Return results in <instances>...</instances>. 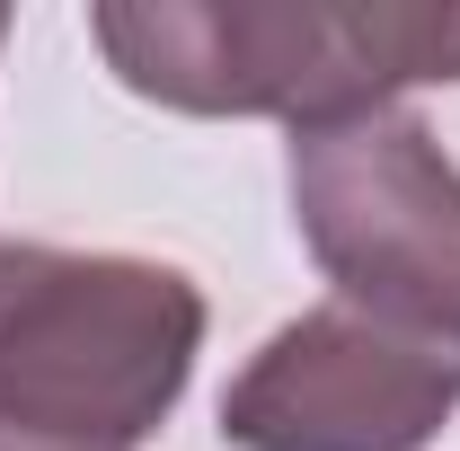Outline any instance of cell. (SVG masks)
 Returning a JSON list of instances; mask_svg holds the SVG:
<instances>
[{
    "mask_svg": "<svg viewBox=\"0 0 460 451\" xmlns=\"http://www.w3.org/2000/svg\"><path fill=\"white\" fill-rule=\"evenodd\" d=\"M89 36L133 98L177 115H337L390 107L407 80H460V9L443 0H107Z\"/></svg>",
    "mask_w": 460,
    "mask_h": 451,
    "instance_id": "cell-1",
    "label": "cell"
},
{
    "mask_svg": "<svg viewBox=\"0 0 460 451\" xmlns=\"http://www.w3.org/2000/svg\"><path fill=\"white\" fill-rule=\"evenodd\" d=\"M460 416V354L363 310H301L222 390L239 451H425Z\"/></svg>",
    "mask_w": 460,
    "mask_h": 451,
    "instance_id": "cell-4",
    "label": "cell"
},
{
    "mask_svg": "<svg viewBox=\"0 0 460 451\" xmlns=\"http://www.w3.org/2000/svg\"><path fill=\"white\" fill-rule=\"evenodd\" d=\"M204 345V292L151 257L0 248V451H142Z\"/></svg>",
    "mask_w": 460,
    "mask_h": 451,
    "instance_id": "cell-2",
    "label": "cell"
},
{
    "mask_svg": "<svg viewBox=\"0 0 460 451\" xmlns=\"http://www.w3.org/2000/svg\"><path fill=\"white\" fill-rule=\"evenodd\" d=\"M0 36H9V9H0Z\"/></svg>",
    "mask_w": 460,
    "mask_h": 451,
    "instance_id": "cell-5",
    "label": "cell"
},
{
    "mask_svg": "<svg viewBox=\"0 0 460 451\" xmlns=\"http://www.w3.org/2000/svg\"><path fill=\"white\" fill-rule=\"evenodd\" d=\"M292 222L345 310L460 345V169L425 115L363 107L292 133Z\"/></svg>",
    "mask_w": 460,
    "mask_h": 451,
    "instance_id": "cell-3",
    "label": "cell"
}]
</instances>
